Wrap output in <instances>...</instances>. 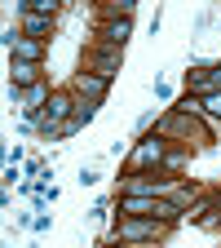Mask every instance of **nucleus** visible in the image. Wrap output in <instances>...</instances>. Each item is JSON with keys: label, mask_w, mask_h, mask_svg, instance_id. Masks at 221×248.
Returning <instances> with one entry per match:
<instances>
[{"label": "nucleus", "mask_w": 221, "mask_h": 248, "mask_svg": "<svg viewBox=\"0 0 221 248\" xmlns=\"http://www.w3.org/2000/svg\"><path fill=\"white\" fill-rule=\"evenodd\" d=\"M88 40H102V45H111V49H124L133 40V22L124 18V22H93V36Z\"/></svg>", "instance_id": "1a4fd4ad"}, {"label": "nucleus", "mask_w": 221, "mask_h": 248, "mask_svg": "<svg viewBox=\"0 0 221 248\" xmlns=\"http://www.w3.org/2000/svg\"><path fill=\"white\" fill-rule=\"evenodd\" d=\"M160 111H164V107H146V111H142V115L133 120V142H137V138H146V133L155 129V120H160Z\"/></svg>", "instance_id": "dca6fc26"}, {"label": "nucleus", "mask_w": 221, "mask_h": 248, "mask_svg": "<svg viewBox=\"0 0 221 248\" xmlns=\"http://www.w3.org/2000/svg\"><path fill=\"white\" fill-rule=\"evenodd\" d=\"M36 142H58V124L40 120V129H36Z\"/></svg>", "instance_id": "4be33fe9"}, {"label": "nucleus", "mask_w": 221, "mask_h": 248, "mask_svg": "<svg viewBox=\"0 0 221 248\" xmlns=\"http://www.w3.org/2000/svg\"><path fill=\"white\" fill-rule=\"evenodd\" d=\"M217 18H221L217 9H199V14H195V22H191V40H195V36H208V31L217 27Z\"/></svg>", "instance_id": "f3484780"}, {"label": "nucleus", "mask_w": 221, "mask_h": 248, "mask_svg": "<svg viewBox=\"0 0 221 248\" xmlns=\"http://www.w3.org/2000/svg\"><path fill=\"white\" fill-rule=\"evenodd\" d=\"M9 84L14 89H31V84H44L49 80V62H22V58H9Z\"/></svg>", "instance_id": "423d86ee"}, {"label": "nucleus", "mask_w": 221, "mask_h": 248, "mask_svg": "<svg viewBox=\"0 0 221 248\" xmlns=\"http://www.w3.org/2000/svg\"><path fill=\"white\" fill-rule=\"evenodd\" d=\"M177 226L155 222V217H115L106 239H124V244H168Z\"/></svg>", "instance_id": "f03ea898"}, {"label": "nucleus", "mask_w": 221, "mask_h": 248, "mask_svg": "<svg viewBox=\"0 0 221 248\" xmlns=\"http://www.w3.org/2000/svg\"><path fill=\"white\" fill-rule=\"evenodd\" d=\"M0 45H5L9 58H22V62H49V45H44V40H27L14 22H5V31H0Z\"/></svg>", "instance_id": "39448f33"}, {"label": "nucleus", "mask_w": 221, "mask_h": 248, "mask_svg": "<svg viewBox=\"0 0 221 248\" xmlns=\"http://www.w3.org/2000/svg\"><path fill=\"white\" fill-rule=\"evenodd\" d=\"M160 27H164V14L155 9V14H150V22H146V31H150V36H160Z\"/></svg>", "instance_id": "b1692460"}, {"label": "nucleus", "mask_w": 221, "mask_h": 248, "mask_svg": "<svg viewBox=\"0 0 221 248\" xmlns=\"http://www.w3.org/2000/svg\"><path fill=\"white\" fill-rule=\"evenodd\" d=\"M53 231V213H36V222H31V235H49Z\"/></svg>", "instance_id": "aec40b11"}, {"label": "nucleus", "mask_w": 221, "mask_h": 248, "mask_svg": "<svg viewBox=\"0 0 221 248\" xmlns=\"http://www.w3.org/2000/svg\"><path fill=\"white\" fill-rule=\"evenodd\" d=\"M71 93H80V98H93V102H102L106 107V98H111V80H102V76H93V71H71Z\"/></svg>", "instance_id": "0eeeda50"}, {"label": "nucleus", "mask_w": 221, "mask_h": 248, "mask_svg": "<svg viewBox=\"0 0 221 248\" xmlns=\"http://www.w3.org/2000/svg\"><path fill=\"white\" fill-rule=\"evenodd\" d=\"M102 111V102H93V98H80V93H75V124H80V129H84V124H93V115H98Z\"/></svg>", "instance_id": "2eb2a0df"}, {"label": "nucleus", "mask_w": 221, "mask_h": 248, "mask_svg": "<svg viewBox=\"0 0 221 248\" xmlns=\"http://www.w3.org/2000/svg\"><path fill=\"white\" fill-rule=\"evenodd\" d=\"M71 115H75V93H71V84H62V89L49 93V102H44V120H49V124H67Z\"/></svg>", "instance_id": "6e6552de"}, {"label": "nucleus", "mask_w": 221, "mask_h": 248, "mask_svg": "<svg viewBox=\"0 0 221 248\" xmlns=\"http://www.w3.org/2000/svg\"><path fill=\"white\" fill-rule=\"evenodd\" d=\"M177 182L181 177L168 173V169H142V173H119L115 177V191L119 195H155V200H168Z\"/></svg>", "instance_id": "7ed1b4c3"}, {"label": "nucleus", "mask_w": 221, "mask_h": 248, "mask_svg": "<svg viewBox=\"0 0 221 248\" xmlns=\"http://www.w3.org/2000/svg\"><path fill=\"white\" fill-rule=\"evenodd\" d=\"M150 133L164 138V142H177L186 151H195V155H204V151L217 146V129H212L208 115H186V111H173V107L160 111V120H155Z\"/></svg>", "instance_id": "f257e3e1"}, {"label": "nucleus", "mask_w": 221, "mask_h": 248, "mask_svg": "<svg viewBox=\"0 0 221 248\" xmlns=\"http://www.w3.org/2000/svg\"><path fill=\"white\" fill-rule=\"evenodd\" d=\"M102 169L98 164H80V173H75V182H80V191H93V186H102Z\"/></svg>", "instance_id": "a211bd4d"}, {"label": "nucleus", "mask_w": 221, "mask_h": 248, "mask_svg": "<svg viewBox=\"0 0 221 248\" xmlns=\"http://www.w3.org/2000/svg\"><path fill=\"white\" fill-rule=\"evenodd\" d=\"M18 31L27 40H53V31H58V18H40V14H18Z\"/></svg>", "instance_id": "9d476101"}, {"label": "nucleus", "mask_w": 221, "mask_h": 248, "mask_svg": "<svg viewBox=\"0 0 221 248\" xmlns=\"http://www.w3.org/2000/svg\"><path fill=\"white\" fill-rule=\"evenodd\" d=\"M164 248H168V244H164Z\"/></svg>", "instance_id": "a878e982"}, {"label": "nucleus", "mask_w": 221, "mask_h": 248, "mask_svg": "<svg viewBox=\"0 0 221 248\" xmlns=\"http://www.w3.org/2000/svg\"><path fill=\"white\" fill-rule=\"evenodd\" d=\"M217 62H221V58H217Z\"/></svg>", "instance_id": "bb28decb"}, {"label": "nucleus", "mask_w": 221, "mask_h": 248, "mask_svg": "<svg viewBox=\"0 0 221 248\" xmlns=\"http://www.w3.org/2000/svg\"><path fill=\"white\" fill-rule=\"evenodd\" d=\"M27 160H31L27 146H18V142H14V146H5V164H27Z\"/></svg>", "instance_id": "412c9836"}, {"label": "nucleus", "mask_w": 221, "mask_h": 248, "mask_svg": "<svg viewBox=\"0 0 221 248\" xmlns=\"http://www.w3.org/2000/svg\"><path fill=\"white\" fill-rule=\"evenodd\" d=\"M18 14H40V18H62V5L58 0H22Z\"/></svg>", "instance_id": "ddd939ff"}, {"label": "nucleus", "mask_w": 221, "mask_h": 248, "mask_svg": "<svg viewBox=\"0 0 221 248\" xmlns=\"http://www.w3.org/2000/svg\"><path fill=\"white\" fill-rule=\"evenodd\" d=\"M212 200H217V213H221V186H217V191H212Z\"/></svg>", "instance_id": "393cba45"}, {"label": "nucleus", "mask_w": 221, "mask_h": 248, "mask_svg": "<svg viewBox=\"0 0 221 248\" xmlns=\"http://www.w3.org/2000/svg\"><path fill=\"white\" fill-rule=\"evenodd\" d=\"M124 18H137V0H106V5L93 9V22H124Z\"/></svg>", "instance_id": "9b49d317"}, {"label": "nucleus", "mask_w": 221, "mask_h": 248, "mask_svg": "<svg viewBox=\"0 0 221 248\" xmlns=\"http://www.w3.org/2000/svg\"><path fill=\"white\" fill-rule=\"evenodd\" d=\"M31 222H36V213H14V226L18 231H31Z\"/></svg>", "instance_id": "5701e85b"}, {"label": "nucleus", "mask_w": 221, "mask_h": 248, "mask_svg": "<svg viewBox=\"0 0 221 248\" xmlns=\"http://www.w3.org/2000/svg\"><path fill=\"white\" fill-rule=\"evenodd\" d=\"M80 71H93V76H102V80H119V71H124V49H111V45H102V40H84V49H80Z\"/></svg>", "instance_id": "20e7f679"}, {"label": "nucleus", "mask_w": 221, "mask_h": 248, "mask_svg": "<svg viewBox=\"0 0 221 248\" xmlns=\"http://www.w3.org/2000/svg\"><path fill=\"white\" fill-rule=\"evenodd\" d=\"M150 89H155V98H160L164 107H173V102H177V98H173V84H168V80H160V76H155V80H150Z\"/></svg>", "instance_id": "6ab92c4d"}, {"label": "nucleus", "mask_w": 221, "mask_h": 248, "mask_svg": "<svg viewBox=\"0 0 221 248\" xmlns=\"http://www.w3.org/2000/svg\"><path fill=\"white\" fill-rule=\"evenodd\" d=\"M212 208H217V200H212V195L204 191V195H199V200H195L191 208H186V222H191V226H204V217H208Z\"/></svg>", "instance_id": "4468645a"}, {"label": "nucleus", "mask_w": 221, "mask_h": 248, "mask_svg": "<svg viewBox=\"0 0 221 248\" xmlns=\"http://www.w3.org/2000/svg\"><path fill=\"white\" fill-rule=\"evenodd\" d=\"M88 222H115V191L93 195V204H88Z\"/></svg>", "instance_id": "f8f14e48"}]
</instances>
